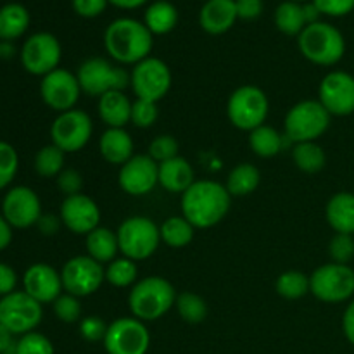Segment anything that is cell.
<instances>
[{
    "label": "cell",
    "mask_w": 354,
    "mask_h": 354,
    "mask_svg": "<svg viewBox=\"0 0 354 354\" xmlns=\"http://www.w3.org/2000/svg\"><path fill=\"white\" fill-rule=\"evenodd\" d=\"M0 50H2V48H0Z\"/></svg>",
    "instance_id": "cell-58"
},
{
    "label": "cell",
    "mask_w": 354,
    "mask_h": 354,
    "mask_svg": "<svg viewBox=\"0 0 354 354\" xmlns=\"http://www.w3.org/2000/svg\"><path fill=\"white\" fill-rule=\"evenodd\" d=\"M297 47L308 61L318 66L337 64L346 54V40L341 31L324 21L308 24L297 37Z\"/></svg>",
    "instance_id": "cell-4"
},
{
    "label": "cell",
    "mask_w": 354,
    "mask_h": 354,
    "mask_svg": "<svg viewBox=\"0 0 354 354\" xmlns=\"http://www.w3.org/2000/svg\"><path fill=\"white\" fill-rule=\"evenodd\" d=\"M320 14L332 17H341L354 9V0H313Z\"/></svg>",
    "instance_id": "cell-47"
},
{
    "label": "cell",
    "mask_w": 354,
    "mask_h": 354,
    "mask_svg": "<svg viewBox=\"0 0 354 354\" xmlns=\"http://www.w3.org/2000/svg\"><path fill=\"white\" fill-rule=\"evenodd\" d=\"M86 254L92 259L99 261L100 265H109L118 258L120 252V242H118L116 232L106 227H97L95 230L85 235Z\"/></svg>",
    "instance_id": "cell-27"
},
{
    "label": "cell",
    "mask_w": 354,
    "mask_h": 354,
    "mask_svg": "<svg viewBox=\"0 0 354 354\" xmlns=\"http://www.w3.org/2000/svg\"><path fill=\"white\" fill-rule=\"evenodd\" d=\"M109 0H73V9L82 17H97L106 10Z\"/></svg>",
    "instance_id": "cell-48"
},
{
    "label": "cell",
    "mask_w": 354,
    "mask_h": 354,
    "mask_svg": "<svg viewBox=\"0 0 354 354\" xmlns=\"http://www.w3.org/2000/svg\"><path fill=\"white\" fill-rule=\"evenodd\" d=\"M57 187L66 197L76 196V194H82L83 189V176L82 173L76 171L73 168H64L59 173L57 178Z\"/></svg>",
    "instance_id": "cell-46"
},
{
    "label": "cell",
    "mask_w": 354,
    "mask_h": 354,
    "mask_svg": "<svg viewBox=\"0 0 354 354\" xmlns=\"http://www.w3.org/2000/svg\"><path fill=\"white\" fill-rule=\"evenodd\" d=\"M328 256L332 263L349 265L354 258V237L349 234H335L328 242Z\"/></svg>",
    "instance_id": "cell-42"
},
{
    "label": "cell",
    "mask_w": 354,
    "mask_h": 354,
    "mask_svg": "<svg viewBox=\"0 0 354 354\" xmlns=\"http://www.w3.org/2000/svg\"><path fill=\"white\" fill-rule=\"evenodd\" d=\"M66 152L61 151L57 145L48 144L41 147L35 156V171L44 178H57L59 173L64 169Z\"/></svg>",
    "instance_id": "cell-35"
},
{
    "label": "cell",
    "mask_w": 354,
    "mask_h": 354,
    "mask_svg": "<svg viewBox=\"0 0 354 354\" xmlns=\"http://www.w3.org/2000/svg\"><path fill=\"white\" fill-rule=\"evenodd\" d=\"M61 279L66 292L76 297H86L97 292L106 282V268L88 254L75 256L64 263Z\"/></svg>",
    "instance_id": "cell-13"
},
{
    "label": "cell",
    "mask_w": 354,
    "mask_h": 354,
    "mask_svg": "<svg viewBox=\"0 0 354 354\" xmlns=\"http://www.w3.org/2000/svg\"><path fill=\"white\" fill-rule=\"evenodd\" d=\"M144 24L152 35H166L178 24V10L168 0H158L147 7Z\"/></svg>",
    "instance_id": "cell-29"
},
{
    "label": "cell",
    "mask_w": 354,
    "mask_h": 354,
    "mask_svg": "<svg viewBox=\"0 0 354 354\" xmlns=\"http://www.w3.org/2000/svg\"><path fill=\"white\" fill-rule=\"evenodd\" d=\"M102 344L107 354H147L151 332L135 317L118 318L107 327Z\"/></svg>",
    "instance_id": "cell-12"
},
{
    "label": "cell",
    "mask_w": 354,
    "mask_h": 354,
    "mask_svg": "<svg viewBox=\"0 0 354 354\" xmlns=\"http://www.w3.org/2000/svg\"><path fill=\"white\" fill-rule=\"evenodd\" d=\"M270 102L266 93L259 86L244 85L239 86L228 97L227 114L235 128L244 131H252L254 128L265 124L268 118Z\"/></svg>",
    "instance_id": "cell-8"
},
{
    "label": "cell",
    "mask_w": 354,
    "mask_h": 354,
    "mask_svg": "<svg viewBox=\"0 0 354 354\" xmlns=\"http://www.w3.org/2000/svg\"><path fill=\"white\" fill-rule=\"evenodd\" d=\"M23 290L40 304H52L64 290L61 272L47 263H35L24 272Z\"/></svg>",
    "instance_id": "cell-21"
},
{
    "label": "cell",
    "mask_w": 354,
    "mask_h": 354,
    "mask_svg": "<svg viewBox=\"0 0 354 354\" xmlns=\"http://www.w3.org/2000/svg\"><path fill=\"white\" fill-rule=\"evenodd\" d=\"M171 71L159 57L149 55L133 66L130 73V86L137 99L159 102L171 88Z\"/></svg>",
    "instance_id": "cell-11"
},
{
    "label": "cell",
    "mask_w": 354,
    "mask_h": 354,
    "mask_svg": "<svg viewBox=\"0 0 354 354\" xmlns=\"http://www.w3.org/2000/svg\"><path fill=\"white\" fill-rule=\"evenodd\" d=\"M159 232H161V242H165L168 248L182 249L192 242L196 228L183 216H169L159 227Z\"/></svg>",
    "instance_id": "cell-34"
},
{
    "label": "cell",
    "mask_w": 354,
    "mask_h": 354,
    "mask_svg": "<svg viewBox=\"0 0 354 354\" xmlns=\"http://www.w3.org/2000/svg\"><path fill=\"white\" fill-rule=\"evenodd\" d=\"M178 142L173 135H158L154 140L149 144V156L154 159L158 165L169 161V159L178 156Z\"/></svg>",
    "instance_id": "cell-43"
},
{
    "label": "cell",
    "mask_w": 354,
    "mask_h": 354,
    "mask_svg": "<svg viewBox=\"0 0 354 354\" xmlns=\"http://www.w3.org/2000/svg\"><path fill=\"white\" fill-rule=\"evenodd\" d=\"M118 182L128 196H145L159 183V165L149 154L133 156L120 168Z\"/></svg>",
    "instance_id": "cell-19"
},
{
    "label": "cell",
    "mask_w": 354,
    "mask_h": 354,
    "mask_svg": "<svg viewBox=\"0 0 354 354\" xmlns=\"http://www.w3.org/2000/svg\"><path fill=\"white\" fill-rule=\"evenodd\" d=\"M303 9H304V17H306V23H308V24L318 23V19H320L322 14H320V10L317 9V6H315L313 2L304 3Z\"/></svg>",
    "instance_id": "cell-55"
},
{
    "label": "cell",
    "mask_w": 354,
    "mask_h": 354,
    "mask_svg": "<svg viewBox=\"0 0 354 354\" xmlns=\"http://www.w3.org/2000/svg\"><path fill=\"white\" fill-rule=\"evenodd\" d=\"M275 289L283 299H301L310 292V277H306V273L299 270H289V272L280 273L275 282Z\"/></svg>",
    "instance_id": "cell-36"
},
{
    "label": "cell",
    "mask_w": 354,
    "mask_h": 354,
    "mask_svg": "<svg viewBox=\"0 0 354 354\" xmlns=\"http://www.w3.org/2000/svg\"><path fill=\"white\" fill-rule=\"evenodd\" d=\"M12 339L14 335L0 324V354H7V351L14 349V344H16V342H14Z\"/></svg>",
    "instance_id": "cell-54"
},
{
    "label": "cell",
    "mask_w": 354,
    "mask_h": 354,
    "mask_svg": "<svg viewBox=\"0 0 354 354\" xmlns=\"http://www.w3.org/2000/svg\"><path fill=\"white\" fill-rule=\"evenodd\" d=\"M275 24L287 37H299L301 31L308 26L304 17L303 3L286 0L275 10Z\"/></svg>",
    "instance_id": "cell-32"
},
{
    "label": "cell",
    "mask_w": 354,
    "mask_h": 354,
    "mask_svg": "<svg viewBox=\"0 0 354 354\" xmlns=\"http://www.w3.org/2000/svg\"><path fill=\"white\" fill-rule=\"evenodd\" d=\"M196 182L194 168L185 158L176 156L159 165V185L171 194H183Z\"/></svg>",
    "instance_id": "cell-24"
},
{
    "label": "cell",
    "mask_w": 354,
    "mask_h": 354,
    "mask_svg": "<svg viewBox=\"0 0 354 354\" xmlns=\"http://www.w3.org/2000/svg\"><path fill=\"white\" fill-rule=\"evenodd\" d=\"M109 325L100 317H85L80 320V335L88 342H102Z\"/></svg>",
    "instance_id": "cell-45"
},
{
    "label": "cell",
    "mask_w": 354,
    "mask_h": 354,
    "mask_svg": "<svg viewBox=\"0 0 354 354\" xmlns=\"http://www.w3.org/2000/svg\"><path fill=\"white\" fill-rule=\"evenodd\" d=\"M40 95L45 106L61 114L75 109L76 102L82 95V86H80L75 73L57 68L41 78Z\"/></svg>",
    "instance_id": "cell-16"
},
{
    "label": "cell",
    "mask_w": 354,
    "mask_h": 354,
    "mask_svg": "<svg viewBox=\"0 0 354 354\" xmlns=\"http://www.w3.org/2000/svg\"><path fill=\"white\" fill-rule=\"evenodd\" d=\"M138 266L137 263L131 259L116 258L106 266V282H109L113 287L118 289H127V287H133L138 282Z\"/></svg>",
    "instance_id": "cell-37"
},
{
    "label": "cell",
    "mask_w": 354,
    "mask_h": 354,
    "mask_svg": "<svg viewBox=\"0 0 354 354\" xmlns=\"http://www.w3.org/2000/svg\"><path fill=\"white\" fill-rule=\"evenodd\" d=\"M237 17L244 21H254L263 12V0H235Z\"/></svg>",
    "instance_id": "cell-49"
},
{
    "label": "cell",
    "mask_w": 354,
    "mask_h": 354,
    "mask_svg": "<svg viewBox=\"0 0 354 354\" xmlns=\"http://www.w3.org/2000/svg\"><path fill=\"white\" fill-rule=\"evenodd\" d=\"M318 100L330 116L354 113V76L346 71H330L318 86Z\"/></svg>",
    "instance_id": "cell-18"
},
{
    "label": "cell",
    "mask_w": 354,
    "mask_h": 354,
    "mask_svg": "<svg viewBox=\"0 0 354 354\" xmlns=\"http://www.w3.org/2000/svg\"><path fill=\"white\" fill-rule=\"evenodd\" d=\"M17 290V273L12 266L0 263V297Z\"/></svg>",
    "instance_id": "cell-50"
},
{
    "label": "cell",
    "mask_w": 354,
    "mask_h": 354,
    "mask_svg": "<svg viewBox=\"0 0 354 354\" xmlns=\"http://www.w3.org/2000/svg\"><path fill=\"white\" fill-rule=\"evenodd\" d=\"M159 109L158 102L137 99L131 106V123L137 128H151L158 121Z\"/></svg>",
    "instance_id": "cell-44"
},
{
    "label": "cell",
    "mask_w": 354,
    "mask_h": 354,
    "mask_svg": "<svg viewBox=\"0 0 354 354\" xmlns=\"http://www.w3.org/2000/svg\"><path fill=\"white\" fill-rule=\"evenodd\" d=\"M0 213L12 228H30L41 218L40 197L26 185L12 187L3 196Z\"/></svg>",
    "instance_id": "cell-17"
},
{
    "label": "cell",
    "mask_w": 354,
    "mask_h": 354,
    "mask_svg": "<svg viewBox=\"0 0 354 354\" xmlns=\"http://www.w3.org/2000/svg\"><path fill=\"white\" fill-rule=\"evenodd\" d=\"M30 28V12L16 2L0 7V40L12 41L23 37Z\"/></svg>",
    "instance_id": "cell-28"
},
{
    "label": "cell",
    "mask_w": 354,
    "mask_h": 354,
    "mask_svg": "<svg viewBox=\"0 0 354 354\" xmlns=\"http://www.w3.org/2000/svg\"><path fill=\"white\" fill-rule=\"evenodd\" d=\"M104 47L116 62L135 66L151 55L154 35L140 21L120 17L104 31Z\"/></svg>",
    "instance_id": "cell-2"
},
{
    "label": "cell",
    "mask_w": 354,
    "mask_h": 354,
    "mask_svg": "<svg viewBox=\"0 0 354 354\" xmlns=\"http://www.w3.org/2000/svg\"><path fill=\"white\" fill-rule=\"evenodd\" d=\"M92 118L82 109H71L57 114L50 127L52 144L57 145L66 154L78 152L92 138Z\"/></svg>",
    "instance_id": "cell-14"
},
{
    "label": "cell",
    "mask_w": 354,
    "mask_h": 354,
    "mask_svg": "<svg viewBox=\"0 0 354 354\" xmlns=\"http://www.w3.org/2000/svg\"><path fill=\"white\" fill-rule=\"evenodd\" d=\"M149 0H109V3H113V6L120 7V9H137V7L144 6V3H147Z\"/></svg>",
    "instance_id": "cell-56"
},
{
    "label": "cell",
    "mask_w": 354,
    "mask_h": 354,
    "mask_svg": "<svg viewBox=\"0 0 354 354\" xmlns=\"http://www.w3.org/2000/svg\"><path fill=\"white\" fill-rule=\"evenodd\" d=\"M61 218L54 216V214H41V218L38 220L37 227L40 228V232L44 235H54L55 232L61 227Z\"/></svg>",
    "instance_id": "cell-51"
},
{
    "label": "cell",
    "mask_w": 354,
    "mask_h": 354,
    "mask_svg": "<svg viewBox=\"0 0 354 354\" xmlns=\"http://www.w3.org/2000/svg\"><path fill=\"white\" fill-rule=\"evenodd\" d=\"M310 292L322 303H346L354 296V270L332 261L318 266L310 275Z\"/></svg>",
    "instance_id": "cell-9"
},
{
    "label": "cell",
    "mask_w": 354,
    "mask_h": 354,
    "mask_svg": "<svg viewBox=\"0 0 354 354\" xmlns=\"http://www.w3.org/2000/svg\"><path fill=\"white\" fill-rule=\"evenodd\" d=\"M52 306H54L55 317L64 324H76L82 320V303H80V297L73 294H61L52 303Z\"/></svg>",
    "instance_id": "cell-41"
},
{
    "label": "cell",
    "mask_w": 354,
    "mask_h": 354,
    "mask_svg": "<svg viewBox=\"0 0 354 354\" xmlns=\"http://www.w3.org/2000/svg\"><path fill=\"white\" fill-rule=\"evenodd\" d=\"M175 287L162 277H145L138 280L130 290L128 306L131 317L140 322H156L165 317L176 304Z\"/></svg>",
    "instance_id": "cell-3"
},
{
    "label": "cell",
    "mask_w": 354,
    "mask_h": 354,
    "mask_svg": "<svg viewBox=\"0 0 354 354\" xmlns=\"http://www.w3.org/2000/svg\"><path fill=\"white\" fill-rule=\"evenodd\" d=\"M283 144H286V135L268 124H261L249 131V145L258 158H275L283 149Z\"/></svg>",
    "instance_id": "cell-30"
},
{
    "label": "cell",
    "mask_w": 354,
    "mask_h": 354,
    "mask_svg": "<svg viewBox=\"0 0 354 354\" xmlns=\"http://www.w3.org/2000/svg\"><path fill=\"white\" fill-rule=\"evenodd\" d=\"M82 92L90 97H102L104 93L130 86V73L113 64L104 57H90L76 71Z\"/></svg>",
    "instance_id": "cell-7"
},
{
    "label": "cell",
    "mask_w": 354,
    "mask_h": 354,
    "mask_svg": "<svg viewBox=\"0 0 354 354\" xmlns=\"http://www.w3.org/2000/svg\"><path fill=\"white\" fill-rule=\"evenodd\" d=\"M62 48L57 38L47 31H40L28 38L21 47V64L30 75L41 76L59 68Z\"/></svg>",
    "instance_id": "cell-15"
},
{
    "label": "cell",
    "mask_w": 354,
    "mask_h": 354,
    "mask_svg": "<svg viewBox=\"0 0 354 354\" xmlns=\"http://www.w3.org/2000/svg\"><path fill=\"white\" fill-rule=\"evenodd\" d=\"M175 306L176 310H178V315L182 317V320L187 322V324L197 325L201 324V322L206 320L207 317V304L206 301H204V297H201L199 294H178Z\"/></svg>",
    "instance_id": "cell-38"
},
{
    "label": "cell",
    "mask_w": 354,
    "mask_h": 354,
    "mask_svg": "<svg viewBox=\"0 0 354 354\" xmlns=\"http://www.w3.org/2000/svg\"><path fill=\"white\" fill-rule=\"evenodd\" d=\"M131 106L133 102L121 90L107 92L99 97V116L107 128H124L131 123Z\"/></svg>",
    "instance_id": "cell-26"
},
{
    "label": "cell",
    "mask_w": 354,
    "mask_h": 354,
    "mask_svg": "<svg viewBox=\"0 0 354 354\" xmlns=\"http://www.w3.org/2000/svg\"><path fill=\"white\" fill-rule=\"evenodd\" d=\"M342 332H344L346 339L354 346V299L348 304L342 317Z\"/></svg>",
    "instance_id": "cell-52"
},
{
    "label": "cell",
    "mask_w": 354,
    "mask_h": 354,
    "mask_svg": "<svg viewBox=\"0 0 354 354\" xmlns=\"http://www.w3.org/2000/svg\"><path fill=\"white\" fill-rule=\"evenodd\" d=\"M62 225L76 235H88L100 227V209L95 201L86 194L64 197L59 211Z\"/></svg>",
    "instance_id": "cell-20"
},
{
    "label": "cell",
    "mask_w": 354,
    "mask_h": 354,
    "mask_svg": "<svg viewBox=\"0 0 354 354\" xmlns=\"http://www.w3.org/2000/svg\"><path fill=\"white\" fill-rule=\"evenodd\" d=\"M259 183H261V171L254 165L241 162L228 173L225 187L232 197H244L254 192Z\"/></svg>",
    "instance_id": "cell-31"
},
{
    "label": "cell",
    "mask_w": 354,
    "mask_h": 354,
    "mask_svg": "<svg viewBox=\"0 0 354 354\" xmlns=\"http://www.w3.org/2000/svg\"><path fill=\"white\" fill-rule=\"evenodd\" d=\"M120 252L131 261H144L158 251L161 244L159 227L147 216H130L118 228Z\"/></svg>",
    "instance_id": "cell-6"
},
{
    "label": "cell",
    "mask_w": 354,
    "mask_h": 354,
    "mask_svg": "<svg viewBox=\"0 0 354 354\" xmlns=\"http://www.w3.org/2000/svg\"><path fill=\"white\" fill-rule=\"evenodd\" d=\"M19 169V156L9 142L0 140V190H6L14 182Z\"/></svg>",
    "instance_id": "cell-39"
},
{
    "label": "cell",
    "mask_w": 354,
    "mask_h": 354,
    "mask_svg": "<svg viewBox=\"0 0 354 354\" xmlns=\"http://www.w3.org/2000/svg\"><path fill=\"white\" fill-rule=\"evenodd\" d=\"M133 138L124 128H107L99 140V151L109 165L123 166L133 158Z\"/></svg>",
    "instance_id": "cell-23"
},
{
    "label": "cell",
    "mask_w": 354,
    "mask_h": 354,
    "mask_svg": "<svg viewBox=\"0 0 354 354\" xmlns=\"http://www.w3.org/2000/svg\"><path fill=\"white\" fill-rule=\"evenodd\" d=\"M10 242H12V227L0 213V252L6 251L10 245Z\"/></svg>",
    "instance_id": "cell-53"
},
{
    "label": "cell",
    "mask_w": 354,
    "mask_h": 354,
    "mask_svg": "<svg viewBox=\"0 0 354 354\" xmlns=\"http://www.w3.org/2000/svg\"><path fill=\"white\" fill-rule=\"evenodd\" d=\"M44 318V304L35 301L24 290L0 297V324L12 335H24L35 332Z\"/></svg>",
    "instance_id": "cell-10"
},
{
    "label": "cell",
    "mask_w": 354,
    "mask_h": 354,
    "mask_svg": "<svg viewBox=\"0 0 354 354\" xmlns=\"http://www.w3.org/2000/svg\"><path fill=\"white\" fill-rule=\"evenodd\" d=\"M237 19L235 0H206L201 7L199 24L209 35L227 33Z\"/></svg>",
    "instance_id": "cell-22"
},
{
    "label": "cell",
    "mask_w": 354,
    "mask_h": 354,
    "mask_svg": "<svg viewBox=\"0 0 354 354\" xmlns=\"http://www.w3.org/2000/svg\"><path fill=\"white\" fill-rule=\"evenodd\" d=\"M325 218L335 234H354V194L342 192L334 194L325 207Z\"/></svg>",
    "instance_id": "cell-25"
},
{
    "label": "cell",
    "mask_w": 354,
    "mask_h": 354,
    "mask_svg": "<svg viewBox=\"0 0 354 354\" xmlns=\"http://www.w3.org/2000/svg\"><path fill=\"white\" fill-rule=\"evenodd\" d=\"M230 204L227 187L214 180H196L182 194V216L194 228H211L225 220Z\"/></svg>",
    "instance_id": "cell-1"
},
{
    "label": "cell",
    "mask_w": 354,
    "mask_h": 354,
    "mask_svg": "<svg viewBox=\"0 0 354 354\" xmlns=\"http://www.w3.org/2000/svg\"><path fill=\"white\" fill-rule=\"evenodd\" d=\"M292 161L297 169L313 175V173L322 171L325 168L327 154H325L324 147L318 145L317 142H301V144H294Z\"/></svg>",
    "instance_id": "cell-33"
},
{
    "label": "cell",
    "mask_w": 354,
    "mask_h": 354,
    "mask_svg": "<svg viewBox=\"0 0 354 354\" xmlns=\"http://www.w3.org/2000/svg\"><path fill=\"white\" fill-rule=\"evenodd\" d=\"M292 2H297V3H301V2H308V0H292Z\"/></svg>",
    "instance_id": "cell-57"
},
{
    "label": "cell",
    "mask_w": 354,
    "mask_h": 354,
    "mask_svg": "<svg viewBox=\"0 0 354 354\" xmlns=\"http://www.w3.org/2000/svg\"><path fill=\"white\" fill-rule=\"evenodd\" d=\"M14 354H54V344L47 335L40 332H30V334L21 335L19 341L14 344Z\"/></svg>",
    "instance_id": "cell-40"
},
{
    "label": "cell",
    "mask_w": 354,
    "mask_h": 354,
    "mask_svg": "<svg viewBox=\"0 0 354 354\" xmlns=\"http://www.w3.org/2000/svg\"><path fill=\"white\" fill-rule=\"evenodd\" d=\"M330 114L320 104V100H301L287 113L286 127L287 140L292 144L317 142L330 127Z\"/></svg>",
    "instance_id": "cell-5"
}]
</instances>
